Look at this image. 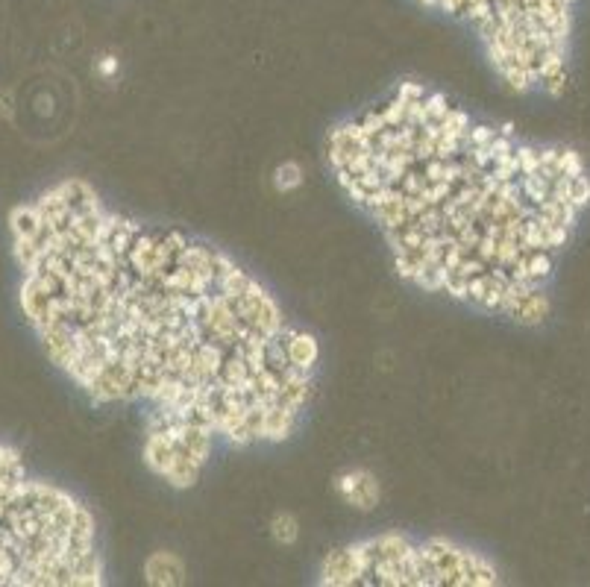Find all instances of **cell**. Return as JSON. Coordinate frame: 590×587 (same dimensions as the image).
<instances>
[{
  "instance_id": "obj_1",
  "label": "cell",
  "mask_w": 590,
  "mask_h": 587,
  "mask_svg": "<svg viewBox=\"0 0 590 587\" xmlns=\"http://www.w3.org/2000/svg\"><path fill=\"white\" fill-rule=\"evenodd\" d=\"M18 300L47 359L100 406L279 444L312 400L320 347L224 250L62 180L9 218Z\"/></svg>"
},
{
  "instance_id": "obj_2",
  "label": "cell",
  "mask_w": 590,
  "mask_h": 587,
  "mask_svg": "<svg viewBox=\"0 0 590 587\" xmlns=\"http://www.w3.org/2000/svg\"><path fill=\"white\" fill-rule=\"evenodd\" d=\"M326 162L406 282L526 326L549 315L555 253L590 206L576 150L526 144L400 83L332 130Z\"/></svg>"
},
{
  "instance_id": "obj_3",
  "label": "cell",
  "mask_w": 590,
  "mask_h": 587,
  "mask_svg": "<svg viewBox=\"0 0 590 587\" xmlns=\"http://www.w3.org/2000/svg\"><path fill=\"white\" fill-rule=\"evenodd\" d=\"M97 585L103 561L89 508L0 444V587Z\"/></svg>"
},
{
  "instance_id": "obj_4",
  "label": "cell",
  "mask_w": 590,
  "mask_h": 587,
  "mask_svg": "<svg viewBox=\"0 0 590 587\" xmlns=\"http://www.w3.org/2000/svg\"><path fill=\"white\" fill-rule=\"evenodd\" d=\"M467 24L514 91L564 89V53L576 0H420Z\"/></svg>"
},
{
  "instance_id": "obj_5",
  "label": "cell",
  "mask_w": 590,
  "mask_h": 587,
  "mask_svg": "<svg viewBox=\"0 0 590 587\" xmlns=\"http://www.w3.org/2000/svg\"><path fill=\"white\" fill-rule=\"evenodd\" d=\"M320 585H497V567L450 541H411L403 535H376L335 549L320 570Z\"/></svg>"
},
{
  "instance_id": "obj_6",
  "label": "cell",
  "mask_w": 590,
  "mask_h": 587,
  "mask_svg": "<svg viewBox=\"0 0 590 587\" xmlns=\"http://www.w3.org/2000/svg\"><path fill=\"white\" fill-rule=\"evenodd\" d=\"M215 435L177 417L144 420V464L171 488H191L215 450Z\"/></svg>"
},
{
  "instance_id": "obj_7",
  "label": "cell",
  "mask_w": 590,
  "mask_h": 587,
  "mask_svg": "<svg viewBox=\"0 0 590 587\" xmlns=\"http://www.w3.org/2000/svg\"><path fill=\"white\" fill-rule=\"evenodd\" d=\"M338 491L347 502H353L356 508H373L379 499V485L370 473L362 470H350L344 476H338Z\"/></svg>"
},
{
  "instance_id": "obj_8",
  "label": "cell",
  "mask_w": 590,
  "mask_h": 587,
  "mask_svg": "<svg viewBox=\"0 0 590 587\" xmlns=\"http://www.w3.org/2000/svg\"><path fill=\"white\" fill-rule=\"evenodd\" d=\"M185 570L182 561L171 552H159L147 561V582L150 585H180Z\"/></svg>"
},
{
  "instance_id": "obj_9",
  "label": "cell",
  "mask_w": 590,
  "mask_h": 587,
  "mask_svg": "<svg viewBox=\"0 0 590 587\" xmlns=\"http://www.w3.org/2000/svg\"><path fill=\"white\" fill-rule=\"evenodd\" d=\"M273 535H276V541L282 543L297 541V523H294V517H291V514L276 517V520H273Z\"/></svg>"
}]
</instances>
